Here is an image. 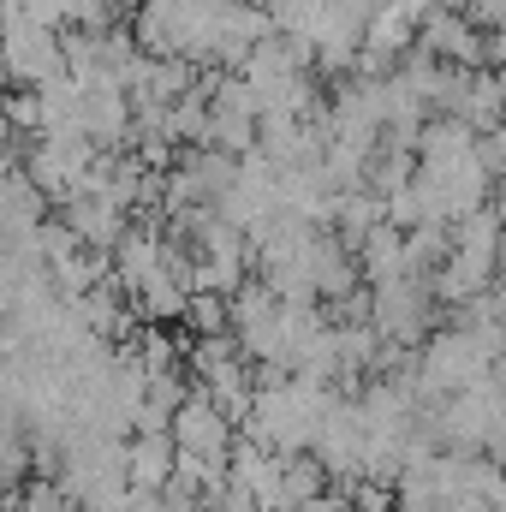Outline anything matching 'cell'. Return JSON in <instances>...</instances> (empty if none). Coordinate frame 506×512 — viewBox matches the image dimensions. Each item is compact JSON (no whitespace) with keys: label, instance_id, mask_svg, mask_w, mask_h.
Segmentation results:
<instances>
[{"label":"cell","instance_id":"3","mask_svg":"<svg viewBox=\"0 0 506 512\" xmlns=\"http://www.w3.org/2000/svg\"><path fill=\"white\" fill-rule=\"evenodd\" d=\"M6 512H78V501H72V489L60 477H30V483L12 489Z\"/></svg>","mask_w":506,"mask_h":512},{"label":"cell","instance_id":"2","mask_svg":"<svg viewBox=\"0 0 506 512\" xmlns=\"http://www.w3.org/2000/svg\"><path fill=\"white\" fill-rule=\"evenodd\" d=\"M179 477V453L167 435H131L126 441V489L131 495H167Z\"/></svg>","mask_w":506,"mask_h":512},{"label":"cell","instance_id":"1","mask_svg":"<svg viewBox=\"0 0 506 512\" xmlns=\"http://www.w3.org/2000/svg\"><path fill=\"white\" fill-rule=\"evenodd\" d=\"M167 441H173L179 459H197V465L227 471V459H233V417H227L215 399H203V393L191 387V399H185V405L173 411V423H167Z\"/></svg>","mask_w":506,"mask_h":512}]
</instances>
